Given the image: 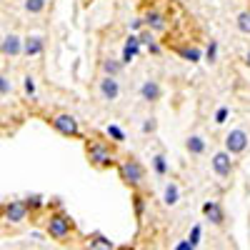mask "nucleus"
Instances as JSON below:
<instances>
[{
    "instance_id": "0eeeda50",
    "label": "nucleus",
    "mask_w": 250,
    "mask_h": 250,
    "mask_svg": "<svg viewBox=\"0 0 250 250\" xmlns=\"http://www.w3.org/2000/svg\"><path fill=\"white\" fill-rule=\"evenodd\" d=\"M210 168H213V173L218 175V178H230L233 175V168H235V165H233V155H228L225 150H218L213 158H210Z\"/></svg>"
},
{
    "instance_id": "5701e85b",
    "label": "nucleus",
    "mask_w": 250,
    "mask_h": 250,
    "mask_svg": "<svg viewBox=\"0 0 250 250\" xmlns=\"http://www.w3.org/2000/svg\"><path fill=\"white\" fill-rule=\"evenodd\" d=\"M105 135L113 138V143H123V140H125V133H123L120 125H108V128H105Z\"/></svg>"
},
{
    "instance_id": "bb28decb",
    "label": "nucleus",
    "mask_w": 250,
    "mask_h": 250,
    "mask_svg": "<svg viewBox=\"0 0 250 250\" xmlns=\"http://www.w3.org/2000/svg\"><path fill=\"white\" fill-rule=\"evenodd\" d=\"M8 93H13V83L5 73H0V95H8Z\"/></svg>"
},
{
    "instance_id": "6e6552de",
    "label": "nucleus",
    "mask_w": 250,
    "mask_h": 250,
    "mask_svg": "<svg viewBox=\"0 0 250 250\" xmlns=\"http://www.w3.org/2000/svg\"><path fill=\"white\" fill-rule=\"evenodd\" d=\"M0 55H5V58L23 55V38H20L18 33L3 35V38H0Z\"/></svg>"
},
{
    "instance_id": "f257e3e1",
    "label": "nucleus",
    "mask_w": 250,
    "mask_h": 250,
    "mask_svg": "<svg viewBox=\"0 0 250 250\" xmlns=\"http://www.w3.org/2000/svg\"><path fill=\"white\" fill-rule=\"evenodd\" d=\"M85 155H88L90 165H95V168H110V165H115V148L105 140H98V138L88 140Z\"/></svg>"
},
{
    "instance_id": "aec40b11",
    "label": "nucleus",
    "mask_w": 250,
    "mask_h": 250,
    "mask_svg": "<svg viewBox=\"0 0 250 250\" xmlns=\"http://www.w3.org/2000/svg\"><path fill=\"white\" fill-rule=\"evenodd\" d=\"M138 53H140V48H138V45H128V43H125V45H123L120 62H123V65H130V62L138 58Z\"/></svg>"
},
{
    "instance_id": "2eb2a0df",
    "label": "nucleus",
    "mask_w": 250,
    "mask_h": 250,
    "mask_svg": "<svg viewBox=\"0 0 250 250\" xmlns=\"http://www.w3.org/2000/svg\"><path fill=\"white\" fill-rule=\"evenodd\" d=\"M85 250H115V245H113L110 238H105L103 233H93L85 240Z\"/></svg>"
},
{
    "instance_id": "9b49d317",
    "label": "nucleus",
    "mask_w": 250,
    "mask_h": 250,
    "mask_svg": "<svg viewBox=\"0 0 250 250\" xmlns=\"http://www.w3.org/2000/svg\"><path fill=\"white\" fill-rule=\"evenodd\" d=\"M45 50V38L43 35H28L23 38V55L35 58V55H43Z\"/></svg>"
},
{
    "instance_id": "ddd939ff",
    "label": "nucleus",
    "mask_w": 250,
    "mask_h": 250,
    "mask_svg": "<svg viewBox=\"0 0 250 250\" xmlns=\"http://www.w3.org/2000/svg\"><path fill=\"white\" fill-rule=\"evenodd\" d=\"M203 215L210 220L213 225H223V223H225L223 205H220L218 200H208V203H203Z\"/></svg>"
},
{
    "instance_id": "b1692460",
    "label": "nucleus",
    "mask_w": 250,
    "mask_h": 250,
    "mask_svg": "<svg viewBox=\"0 0 250 250\" xmlns=\"http://www.w3.org/2000/svg\"><path fill=\"white\" fill-rule=\"evenodd\" d=\"M205 60L210 62V65H213V62L218 60V40H210V43H208V50H205Z\"/></svg>"
},
{
    "instance_id": "4468645a",
    "label": "nucleus",
    "mask_w": 250,
    "mask_h": 250,
    "mask_svg": "<svg viewBox=\"0 0 250 250\" xmlns=\"http://www.w3.org/2000/svg\"><path fill=\"white\" fill-rule=\"evenodd\" d=\"M178 203H180V185L170 180L168 185L163 188V205L165 208H175Z\"/></svg>"
},
{
    "instance_id": "6ab92c4d",
    "label": "nucleus",
    "mask_w": 250,
    "mask_h": 250,
    "mask_svg": "<svg viewBox=\"0 0 250 250\" xmlns=\"http://www.w3.org/2000/svg\"><path fill=\"white\" fill-rule=\"evenodd\" d=\"M45 5H48V0H23V8L30 15H40L45 10Z\"/></svg>"
},
{
    "instance_id": "20e7f679",
    "label": "nucleus",
    "mask_w": 250,
    "mask_h": 250,
    "mask_svg": "<svg viewBox=\"0 0 250 250\" xmlns=\"http://www.w3.org/2000/svg\"><path fill=\"white\" fill-rule=\"evenodd\" d=\"M50 125L65 138H80V123L73 113H55L50 118Z\"/></svg>"
},
{
    "instance_id": "412c9836",
    "label": "nucleus",
    "mask_w": 250,
    "mask_h": 250,
    "mask_svg": "<svg viewBox=\"0 0 250 250\" xmlns=\"http://www.w3.org/2000/svg\"><path fill=\"white\" fill-rule=\"evenodd\" d=\"M178 55L188 62H200V58H203V53L198 48H178Z\"/></svg>"
},
{
    "instance_id": "cd10ccee",
    "label": "nucleus",
    "mask_w": 250,
    "mask_h": 250,
    "mask_svg": "<svg viewBox=\"0 0 250 250\" xmlns=\"http://www.w3.org/2000/svg\"><path fill=\"white\" fill-rule=\"evenodd\" d=\"M200 233H203V230H200V225H193V230H190V235H188L185 240L190 243L193 248H198V243H200Z\"/></svg>"
},
{
    "instance_id": "393cba45",
    "label": "nucleus",
    "mask_w": 250,
    "mask_h": 250,
    "mask_svg": "<svg viewBox=\"0 0 250 250\" xmlns=\"http://www.w3.org/2000/svg\"><path fill=\"white\" fill-rule=\"evenodd\" d=\"M140 130H143L145 135L155 133V130H158V120H155V118H145V120H143V125H140Z\"/></svg>"
},
{
    "instance_id": "a211bd4d",
    "label": "nucleus",
    "mask_w": 250,
    "mask_h": 250,
    "mask_svg": "<svg viewBox=\"0 0 250 250\" xmlns=\"http://www.w3.org/2000/svg\"><path fill=\"white\" fill-rule=\"evenodd\" d=\"M150 165H153L155 175H168V158H165L163 153H155L150 158Z\"/></svg>"
},
{
    "instance_id": "4be33fe9",
    "label": "nucleus",
    "mask_w": 250,
    "mask_h": 250,
    "mask_svg": "<svg viewBox=\"0 0 250 250\" xmlns=\"http://www.w3.org/2000/svg\"><path fill=\"white\" fill-rule=\"evenodd\" d=\"M235 25H238V30H240V33L250 35V10L238 13V18H235Z\"/></svg>"
},
{
    "instance_id": "423d86ee",
    "label": "nucleus",
    "mask_w": 250,
    "mask_h": 250,
    "mask_svg": "<svg viewBox=\"0 0 250 250\" xmlns=\"http://www.w3.org/2000/svg\"><path fill=\"white\" fill-rule=\"evenodd\" d=\"M225 153L228 155H240V153H245L248 150V145H250V135L243 130V128H235V130H230L225 135Z\"/></svg>"
},
{
    "instance_id": "2f4dec72",
    "label": "nucleus",
    "mask_w": 250,
    "mask_h": 250,
    "mask_svg": "<svg viewBox=\"0 0 250 250\" xmlns=\"http://www.w3.org/2000/svg\"><path fill=\"white\" fill-rule=\"evenodd\" d=\"M128 28H130V30H133L135 35H138V33H140V30L145 28V23H143V18H133L130 23H128Z\"/></svg>"
},
{
    "instance_id": "9d476101",
    "label": "nucleus",
    "mask_w": 250,
    "mask_h": 250,
    "mask_svg": "<svg viewBox=\"0 0 250 250\" xmlns=\"http://www.w3.org/2000/svg\"><path fill=\"white\" fill-rule=\"evenodd\" d=\"M138 93H140V100H145V103H158V100L163 98V85H160L158 80L148 78V80H145L143 85H140Z\"/></svg>"
},
{
    "instance_id": "c756f323",
    "label": "nucleus",
    "mask_w": 250,
    "mask_h": 250,
    "mask_svg": "<svg viewBox=\"0 0 250 250\" xmlns=\"http://www.w3.org/2000/svg\"><path fill=\"white\" fill-rule=\"evenodd\" d=\"M133 200H135V218H138V220H143V210H145V200H143L140 195H135Z\"/></svg>"
},
{
    "instance_id": "1a4fd4ad",
    "label": "nucleus",
    "mask_w": 250,
    "mask_h": 250,
    "mask_svg": "<svg viewBox=\"0 0 250 250\" xmlns=\"http://www.w3.org/2000/svg\"><path fill=\"white\" fill-rule=\"evenodd\" d=\"M98 93H100V100H105V103H115L120 98V83L118 78H108V75H103L100 83H98Z\"/></svg>"
},
{
    "instance_id": "7ed1b4c3",
    "label": "nucleus",
    "mask_w": 250,
    "mask_h": 250,
    "mask_svg": "<svg viewBox=\"0 0 250 250\" xmlns=\"http://www.w3.org/2000/svg\"><path fill=\"white\" fill-rule=\"evenodd\" d=\"M118 173H120V180L130 188H138L143 180H145V165L138 160V158H125L120 165H118Z\"/></svg>"
},
{
    "instance_id": "39448f33",
    "label": "nucleus",
    "mask_w": 250,
    "mask_h": 250,
    "mask_svg": "<svg viewBox=\"0 0 250 250\" xmlns=\"http://www.w3.org/2000/svg\"><path fill=\"white\" fill-rule=\"evenodd\" d=\"M0 213H3V220L10 223V225H23V223L28 220V215H30L28 205H25L23 200H10V203H5L3 208H0Z\"/></svg>"
},
{
    "instance_id": "dca6fc26",
    "label": "nucleus",
    "mask_w": 250,
    "mask_h": 250,
    "mask_svg": "<svg viewBox=\"0 0 250 250\" xmlns=\"http://www.w3.org/2000/svg\"><path fill=\"white\" fill-rule=\"evenodd\" d=\"M205 148H208V143H205L203 135H188L185 138V150L190 153V155H203Z\"/></svg>"
},
{
    "instance_id": "f704fd0d",
    "label": "nucleus",
    "mask_w": 250,
    "mask_h": 250,
    "mask_svg": "<svg viewBox=\"0 0 250 250\" xmlns=\"http://www.w3.org/2000/svg\"><path fill=\"white\" fill-rule=\"evenodd\" d=\"M245 68L250 70V48H248V53H245Z\"/></svg>"
},
{
    "instance_id": "f03ea898",
    "label": "nucleus",
    "mask_w": 250,
    "mask_h": 250,
    "mask_svg": "<svg viewBox=\"0 0 250 250\" xmlns=\"http://www.w3.org/2000/svg\"><path fill=\"white\" fill-rule=\"evenodd\" d=\"M73 218L68 215V213H62V210H58V213H50V218H48V223H45V230H48V235L53 238V240H58V243H65L68 238H70V233H73Z\"/></svg>"
},
{
    "instance_id": "c85d7f7f",
    "label": "nucleus",
    "mask_w": 250,
    "mask_h": 250,
    "mask_svg": "<svg viewBox=\"0 0 250 250\" xmlns=\"http://www.w3.org/2000/svg\"><path fill=\"white\" fill-rule=\"evenodd\" d=\"M23 90H25L30 98L35 95V80H33L30 75H25V78H23Z\"/></svg>"
},
{
    "instance_id": "72a5a7b5",
    "label": "nucleus",
    "mask_w": 250,
    "mask_h": 250,
    "mask_svg": "<svg viewBox=\"0 0 250 250\" xmlns=\"http://www.w3.org/2000/svg\"><path fill=\"white\" fill-rule=\"evenodd\" d=\"M160 50H163V48H160L158 43H150V45H148V53H150V55H160Z\"/></svg>"
},
{
    "instance_id": "a878e982",
    "label": "nucleus",
    "mask_w": 250,
    "mask_h": 250,
    "mask_svg": "<svg viewBox=\"0 0 250 250\" xmlns=\"http://www.w3.org/2000/svg\"><path fill=\"white\" fill-rule=\"evenodd\" d=\"M25 205H28V210H38V208H43L45 203H43V198L40 195H28L25 200H23Z\"/></svg>"
},
{
    "instance_id": "473e14b6",
    "label": "nucleus",
    "mask_w": 250,
    "mask_h": 250,
    "mask_svg": "<svg viewBox=\"0 0 250 250\" xmlns=\"http://www.w3.org/2000/svg\"><path fill=\"white\" fill-rule=\"evenodd\" d=\"M173 250H195V248H193L190 243H188V240H180V243H178V245H175Z\"/></svg>"
},
{
    "instance_id": "f8f14e48",
    "label": "nucleus",
    "mask_w": 250,
    "mask_h": 250,
    "mask_svg": "<svg viewBox=\"0 0 250 250\" xmlns=\"http://www.w3.org/2000/svg\"><path fill=\"white\" fill-rule=\"evenodd\" d=\"M143 23L145 28H148L150 33H163L165 28H168V23H165V15L160 10H148L143 15Z\"/></svg>"
},
{
    "instance_id": "c9c22d12",
    "label": "nucleus",
    "mask_w": 250,
    "mask_h": 250,
    "mask_svg": "<svg viewBox=\"0 0 250 250\" xmlns=\"http://www.w3.org/2000/svg\"><path fill=\"white\" fill-rule=\"evenodd\" d=\"M115 250H135V248H130V245H120V248H115Z\"/></svg>"
},
{
    "instance_id": "f3484780",
    "label": "nucleus",
    "mask_w": 250,
    "mask_h": 250,
    "mask_svg": "<svg viewBox=\"0 0 250 250\" xmlns=\"http://www.w3.org/2000/svg\"><path fill=\"white\" fill-rule=\"evenodd\" d=\"M123 62L120 60H115V58H105L100 62V70H103V75H108V78H118L120 73H123Z\"/></svg>"
},
{
    "instance_id": "7c9ffc66",
    "label": "nucleus",
    "mask_w": 250,
    "mask_h": 250,
    "mask_svg": "<svg viewBox=\"0 0 250 250\" xmlns=\"http://www.w3.org/2000/svg\"><path fill=\"white\" fill-rule=\"evenodd\" d=\"M228 115H230V110H228V108H218L215 110V125H223L228 120Z\"/></svg>"
}]
</instances>
